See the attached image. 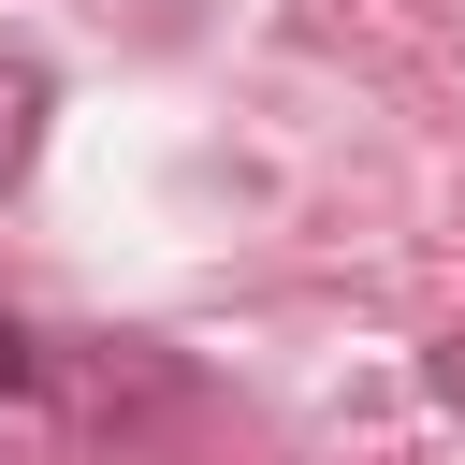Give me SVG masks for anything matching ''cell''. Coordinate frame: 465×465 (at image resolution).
<instances>
[{"label":"cell","mask_w":465,"mask_h":465,"mask_svg":"<svg viewBox=\"0 0 465 465\" xmlns=\"http://www.w3.org/2000/svg\"><path fill=\"white\" fill-rule=\"evenodd\" d=\"M0 392H58V363H44V334H29V320H0Z\"/></svg>","instance_id":"2"},{"label":"cell","mask_w":465,"mask_h":465,"mask_svg":"<svg viewBox=\"0 0 465 465\" xmlns=\"http://www.w3.org/2000/svg\"><path fill=\"white\" fill-rule=\"evenodd\" d=\"M29 145H44V73H29V58H0V189L29 174Z\"/></svg>","instance_id":"1"},{"label":"cell","mask_w":465,"mask_h":465,"mask_svg":"<svg viewBox=\"0 0 465 465\" xmlns=\"http://www.w3.org/2000/svg\"><path fill=\"white\" fill-rule=\"evenodd\" d=\"M436 407H465V334H450V349H436Z\"/></svg>","instance_id":"3"}]
</instances>
